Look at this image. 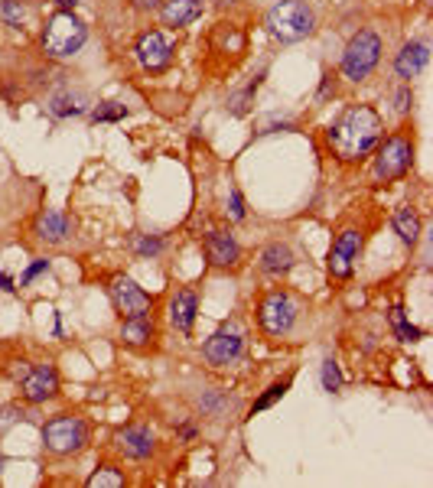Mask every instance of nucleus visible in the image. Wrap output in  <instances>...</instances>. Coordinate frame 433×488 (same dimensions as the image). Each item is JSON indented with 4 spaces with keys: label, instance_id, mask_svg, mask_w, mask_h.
<instances>
[{
    "label": "nucleus",
    "instance_id": "obj_1",
    "mask_svg": "<svg viewBox=\"0 0 433 488\" xmlns=\"http://www.w3.org/2000/svg\"><path fill=\"white\" fill-rule=\"evenodd\" d=\"M385 134V124H381V114L368 104H352L336 117L326 130V140H329L332 153L345 163L352 159L368 157L372 150L378 147V140Z\"/></svg>",
    "mask_w": 433,
    "mask_h": 488
},
{
    "label": "nucleus",
    "instance_id": "obj_2",
    "mask_svg": "<svg viewBox=\"0 0 433 488\" xmlns=\"http://www.w3.org/2000/svg\"><path fill=\"white\" fill-rule=\"evenodd\" d=\"M264 26L280 43H300V39H307L313 33L316 17L309 10V3H303V0H280V3H273L267 10Z\"/></svg>",
    "mask_w": 433,
    "mask_h": 488
},
{
    "label": "nucleus",
    "instance_id": "obj_3",
    "mask_svg": "<svg viewBox=\"0 0 433 488\" xmlns=\"http://www.w3.org/2000/svg\"><path fill=\"white\" fill-rule=\"evenodd\" d=\"M39 39H43L46 56L66 59V56H75L81 46H85L88 30H85V23H81L72 10H59V13H52V17L46 20L43 36H39Z\"/></svg>",
    "mask_w": 433,
    "mask_h": 488
},
{
    "label": "nucleus",
    "instance_id": "obj_4",
    "mask_svg": "<svg viewBox=\"0 0 433 488\" xmlns=\"http://www.w3.org/2000/svg\"><path fill=\"white\" fill-rule=\"evenodd\" d=\"M85 443H88V423L81 417L62 413L43 427V446L52 456H75Z\"/></svg>",
    "mask_w": 433,
    "mask_h": 488
},
{
    "label": "nucleus",
    "instance_id": "obj_5",
    "mask_svg": "<svg viewBox=\"0 0 433 488\" xmlns=\"http://www.w3.org/2000/svg\"><path fill=\"white\" fill-rule=\"evenodd\" d=\"M378 59H381V39L372 30H358L342 52V75L352 81L368 79L372 68L378 66Z\"/></svg>",
    "mask_w": 433,
    "mask_h": 488
},
{
    "label": "nucleus",
    "instance_id": "obj_6",
    "mask_svg": "<svg viewBox=\"0 0 433 488\" xmlns=\"http://www.w3.org/2000/svg\"><path fill=\"white\" fill-rule=\"evenodd\" d=\"M244 326H241L238 319H231V322H225L218 332H212L209 339H205L202 345V355L209 364H215V368H225V364L238 362V355L244 352Z\"/></svg>",
    "mask_w": 433,
    "mask_h": 488
},
{
    "label": "nucleus",
    "instance_id": "obj_7",
    "mask_svg": "<svg viewBox=\"0 0 433 488\" xmlns=\"http://www.w3.org/2000/svg\"><path fill=\"white\" fill-rule=\"evenodd\" d=\"M258 319H261V329L271 335V339H280L294 329L296 322V303L284 290H271V293L261 300V309H258Z\"/></svg>",
    "mask_w": 433,
    "mask_h": 488
},
{
    "label": "nucleus",
    "instance_id": "obj_8",
    "mask_svg": "<svg viewBox=\"0 0 433 488\" xmlns=\"http://www.w3.org/2000/svg\"><path fill=\"white\" fill-rule=\"evenodd\" d=\"M410 159H414V144H410L404 134H394L387 137L381 150H378V159H375V179L378 182H387V179H398L404 173L410 170Z\"/></svg>",
    "mask_w": 433,
    "mask_h": 488
},
{
    "label": "nucleus",
    "instance_id": "obj_9",
    "mask_svg": "<svg viewBox=\"0 0 433 488\" xmlns=\"http://www.w3.org/2000/svg\"><path fill=\"white\" fill-rule=\"evenodd\" d=\"M111 303L114 309L121 313V316H147L150 306H153V300H150V293L144 290V286H137L131 277H114L111 280Z\"/></svg>",
    "mask_w": 433,
    "mask_h": 488
},
{
    "label": "nucleus",
    "instance_id": "obj_10",
    "mask_svg": "<svg viewBox=\"0 0 433 488\" xmlns=\"http://www.w3.org/2000/svg\"><path fill=\"white\" fill-rule=\"evenodd\" d=\"M20 381H23V398L30 404H46V400H52L59 394V371L52 364H36Z\"/></svg>",
    "mask_w": 433,
    "mask_h": 488
},
{
    "label": "nucleus",
    "instance_id": "obj_11",
    "mask_svg": "<svg viewBox=\"0 0 433 488\" xmlns=\"http://www.w3.org/2000/svg\"><path fill=\"white\" fill-rule=\"evenodd\" d=\"M358 251H362V231L345 228L339 238L332 241V251H329V273L332 277L345 280V277L352 273V264H355V257H358Z\"/></svg>",
    "mask_w": 433,
    "mask_h": 488
},
{
    "label": "nucleus",
    "instance_id": "obj_12",
    "mask_svg": "<svg viewBox=\"0 0 433 488\" xmlns=\"http://www.w3.org/2000/svg\"><path fill=\"white\" fill-rule=\"evenodd\" d=\"M137 59H140V66L150 68V72L166 68V66H170V59H173L170 39H166L163 33H157V30L144 33L140 39H137Z\"/></svg>",
    "mask_w": 433,
    "mask_h": 488
},
{
    "label": "nucleus",
    "instance_id": "obj_13",
    "mask_svg": "<svg viewBox=\"0 0 433 488\" xmlns=\"http://www.w3.org/2000/svg\"><path fill=\"white\" fill-rule=\"evenodd\" d=\"M238 241L225 235V231H209L205 235V257L212 267H231V264H238Z\"/></svg>",
    "mask_w": 433,
    "mask_h": 488
},
{
    "label": "nucleus",
    "instance_id": "obj_14",
    "mask_svg": "<svg viewBox=\"0 0 433 488\" xmlns=\"http://www.w3.org/2000/svg\"><path fill=\"white\" fill-rule=\"evenodd\" d=\"M427 43H417V39H410V43L401 46L398 59H394V72H398V79H417L427 66Z\"/></svg>",
    "mask_w": 433,
    "mask_h": 488
},
{
    "label": "nucleus",
    "instance_id": "obj_15",
    "mask_svg": "<svg viewBox=\"0 0 433 488\" xmlns=\"http://www.w3.org/2000/svg\"><path fill=\"white\" fill-rule=\"evenodd\" d=\"M195 309H199V296L195 290H176L170 300V322L180 332H193Z\"/></svg>",
    "mask_w": 433,
    "mask_h": 488
},
{
    "label": "nucleus",
    "instance_id": "obj_16",
    "mask_svg": "<svg viewBox=\"0 0 433 488\" xmlns=\"http://www.w3.org/2000/svg\"><path fill=\"white\" fill-rule=\"evenodd\" d=\"M117 449L127 459H147L153 453V433L147 427H127V430L117 433Z\"/></svg>",
    "mask_w": 433,
    "mask_h": 488
},
{
    "label": "nucleus",
    "instance_id": "obj_17",
    "mask_svg": "<svg viewBox=\"0 0 433 488\" xmlns=\"http://www.w3.org/2000/svg\"><path fill=\"white\" fill-rule=\"evenodd\" d=\"M160 17L166 26H189L193 20L202 17V3L199 0H163V7H160Z\"/></svg>",
    "mask_w": 433,
    "mask_h": 488
},
{
    "label": "nucleus",
    "instance_id": "obj_18",
    "mask_svg": "<svg viewBox=\"0 0 433 488\" xmlns=\"http://www.w3.org/2000/svg\"><path fill=\"white\" fill-rule=\"evenodd\" d=\"M294 251L287 248V244H280V241H273V244H267V248L261 251V271L271 273V277H280V273H287L290 267H294Z\"/></svg>",
    "mask_w": 433,
    "mask_h": 488
},
{
    "label": "nucleus",
    "instance_id": "obj_19",
    "mask_svg": "<svg viewBox=\"0 0 433 488\" xmlns=\"http://www.w3.org/2000/svg\"><path fill=\"white\" fill-rule=\"evenodd\" d=\"M121 339H124L127 345H147V342L153 339V322H150V316H127L124 322H121Z\"/></svg>",
    "mask_w": 433,
    "mask_h": 488
},
{
    "label": "nucleus",
    "instance_id": "obj_20",
    "mask_svg": "<svg viewBox=\"0 0 433 488\" xmlns=\"http://www.w3.org/2000/svg\"><path fill=\"white\" fill-rule=\"evenodd\" d=\"M391 222H394V231L401 235V241H404V244H417V238H421V215H417L410 205L398 208Z\"/></svg>",
    "mask_w": 433,
    "mask_h": 488
},
{
    "label": "nucleus",
    "instance_id": "obj_21",
    "mask_svg": "<svg viewBox=\"0 0 433 488\" xmlns=\"http://www.w3.org/2000/svg\"><path fill=\"white\" fill-rule=\"evenodd\" d=\"M36 235L43 241H62L68 235V222L66 215H59V212H43V215L36 218Z\"/></svg>",
    "mask_w": 433,
    "mask_h": 488
},
{
    "label": "nucleus",
    "instance_id": "obj_22",
    "mask_svg": "<svg viewBox=\"0 0 433 488\" xmlns=\"http://www.w3.org/2000/svg\"><path fill=\"white\" fill-rule=\"evenodd\" d=\"M81 111H85V104L79 98H72L68 91H56L49 98V114H56V117H68V114H81Z\"/></svg>",
    "mask_w": 433,
    "mask_h": 488
},
{
    "label": "nucleus",
    "instance_id": "obj_23",
    "mask_svg": "<svg viewBox=\"0 0 433 488\" xmlns=\"http://www.w3.org/2000/svg\"><path fill=\"white\" fill-rule=\"evenodd\" d=\"M0 20H7L10 26H26L30 20V7L23 3V0H0Z\"/></svg>",
    "mask_w": 433,
    "mask_h": 488
},
{
    "label": "nucleus",
    "instance_id": "obj_24",
    "mask_svg": "<svg viewBox=\"0 0 433 488\" xmlns=\"http://www.w3.org/2000/svg\"><path fill=\"white\" fill-rule=\"evenodd\" d=\"M391 326H394V332H398V339H401V342H417V339H423V332L417 329V326H410L407 316H404V309H401V306L391 309Z\"/></svg>",
    "mask_w": 433,
    "mask_h": 488
},
{
    "label": "nucleus",
    "instance_id": "obj_25",
    "mask_svg": "<svg viewBox=\"0 0 433 488\" xmlns=\"http://www.w3.org/2000/svg\"><path fill=\"white\" fill-rule=\"evenodd\" d=\"M258 81L261 79H254L248 85V88L244 91H238V95H231V98H228V111L235 114V117H241V114H248V108H251V98H254V91H258Z\"/></svg>",
    "mask_w": 433,
    "mask_h": 488
},
{
    "label": "nucleus",
    "instance_id": "obj_26",
    "mask_svg": "<svg viewBox=\"0 0 433 488\" xmlns=\"http://www.w3.org/2000/svg\"><path fill=\"white\" fill-rule=\"evenodd\" d=\"M287 387H290V378H287V381H277V384H271V387H267V394H261V398L254 400V407H251V410H254V413H261V410H267V407H271V404H273V400H280V398H284V394H287Z\"/></svg>",
    "mask_w": 433,
    "mask_h": 488
},
{
    "label": "nucleus",
    "instance_id": "obj_27",
    "mask_svg": "<svg viewBox=\"0 0 433 488\" xmlns=\"http://www.w3.org/2000/svg\"><path fill=\"white\" fill-rule=\"evenodd\" d=\"M124 114H127L124 104H117V101H104V104H98V108L91 111V121H121Z\"/></svg>",
    "mask_w": 433,
    "mask_h": 488
},
{
    "label": "nucleus",
    "instance_id": "obj_28",
    "mask_svg": "<svg viewBox=\"0 0 433 488\" xmlns=\"http://www.w3.org/2000/svg\"><path fill=\"white\" fill-rule=\"evenodd\" d=\"M88 485H91V488H104V485L117 488V485H124V476H121V472H114V469H108V466H104L102 472H95V476L88 478Z\"/></svg>",
    "mask_w": 433,
    "mask_h": 488
},
{
    "label": "nucleus",
    "instance_id": "obj_29",
    "mask_svg": "<svg viewBox=\"0 0 433 488\" xmlns=\"http://www.w3.org/2000/svg\"><path fill=\"white\" fill-rule=\"evenodd\" d=\"M323 387H326V391H339L342 387V375H339V364L332 362V358H326V362H323Z\"/></svg>",
    "mask_w": 433,
    "mask_h": 488
},
{
    "label": "nucleus",
    "instance_id": "obj_30",
    "mask_svg": "<svg viewBox=\"0 0 433 488\" xmlns=\"http://www.w3.org/2000/svg\"><path fill=\"white\" fill-rule=\"evenodd\" d=\"M134 251H137V254H144V257H153V254H160V251H163V241L150 238V235H140V238L134 241Z\"/></svg>",
    "mask_w": 433,
    "mask_h": 488
},
{
    "label": "nucleus",
    "instance_id": "obj_31",
    "mask_svg": "<svg viewBox=\"0 0 433 488\" xmlns=\"http://www.w3.org/2000/svg\"><path fill=\"white\" fill-rule=\"evenodd\" d=\"M228 205H231V208H228V212H231V218H235V222H241V218H244V199H241L238 186H231V193H228Z\"/></svg>",
    "mask_w": 433,
    "mask_h": 488
},
{
    "label": "nucleus",
    "instance_id": "obj_32",
    "mask_svg": "<svg viewBox=\"0 0 433 488\" xmlns=\"http://www.w3.org/2000/svg\"><path fill=\"white\" fill-rule=\"evenodd\" d=\"M43 271H49V261H46V257H43V261H36V264H30V267H26V273L20 277V286H26L30 280H36V277H39Z\"/></svg>",
    "mask_w": 433,
    "mask_h": 488
},
{
    "label": "nucleus",
    "instance_id": "obj_33",
    "mask_svg": "<svg viewBox=\"0 0 433 488\" xmlns=\"http://www.w3.org/2000/svg\"><path fill=\"white\" fill-rule=\"evenodd\" d=\"M329 91H336V81H332V75H323V88H319V101L329 95Z\"/></svg>",
    "mask_w": 433,
    "mask_h": 488
},
{
    "label": "nucleus",
    "instance_id": "obj_34",
    "mask_svg": "<svg viewBox=\"0 0 433 488\" xmlns=\"http://www.w3.org/2000/svg\"><path fill=\"white\" fill-rule=\"evenodd\" d=\"M410 108V88H401L398 91V111H407Z\"/></svg>",
    "mask_w": 433,
    "mask_h": 488
},
{
    "label": "nucleus",
    "instance_id": "obj_35",
    "mask_svg": "<svg viewBox=\"0 0 433 488\" xmlns=\"http://www.w3.org/2000/svg\"><path fill=\"white\" fill-rule=\"evenodd\" d=\"M137 10H153V7H160V0H134Z\"/></svg>",
    "mask_w": 433,
    "mask_h": 488
},
{
    "label": "nucleus",
    "instance_id": "obj_36",
    "mask_svg": "<svg viewBox=\"0 0 433 488\" xmlns=\"http://www.w3.org/2000/svg\"><path fill=\"white\" fill-rule=\"evenodd\" d=\"M0 290H7V293H13V290H17V286H13V280H10V277H7V273L0 277Z\"/></svg>",
    "mask_w": 433,
    "mask_h": 488
},
{
    "label": "nucleus",
    "instance_id": "obj_37",
    "mask_svg": "<svg viewBox=\"0 0 433 488\" xmlns=\"http://www.w3.org/2000/svg\"><path fill=\"white\" fill-rule=\"evenodd\" d=\"M56 3H62V7H75L79 0H56Z\"/></svg>",
    "mask_w": 433,
    "mask_h": 488
}]
</instances>
